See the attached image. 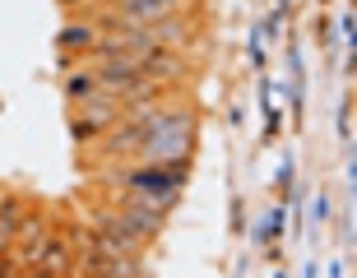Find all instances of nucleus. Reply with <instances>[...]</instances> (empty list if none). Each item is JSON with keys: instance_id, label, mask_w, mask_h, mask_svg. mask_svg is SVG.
I'll use <instances>...</instances> for the list:
<instances>
[{"instance_id": "f257e3e1", "label": "nucleus", "mask_w": 357, "mask_h": 278, "mask_svg": "<svg viewBox=\"0 0 357 278\" xmlns=\"http://www.w3.org/2000/svg\"><path fill=\"white\" fill-rule=\"evenodd\" d=\"M185 134H190V121H185V116H153V121H149V130H144V153H149V158H167V153L181 158Z\"/></svg>"}, {"instance_id": "f03ea898", "label": "nucleus", "mask_w": 357, "mask_h": 278, "mask_svg": "<svg viewBox=\"0 0 357 278\" xmlns=\"http://www.w3.org/2000/svg\"><path fill=\"white\" fill-rule=\"evenodd\" d=\"M126 5V19H139V24H153L162 19V10L172 5V0H121Z\"/></svg>"}, {"instance_id": "7ed1b4c3", "label": "nucleus", "mask_w": 357, "mask_h": 278, "mask_svg": "<svg viewBox=\"0 0 357 278\" xmlns=\"http://www.w3.org/2000/svg\"><path fill=\"white\" fill-rule=\"evenodd\" d=\"M144 33H149L153 47H158V42H176V38H181V19H153Z\"/></svg>"}, {"instance_id": "20e7f679", "label": "nucleus", "mask_w": 357, "mask_h": 278, "mask_svg": "<svg viewBox=\"0 0 357 278\" xmlns=\"http://www.w3.org/2000/svg\"><path fill=\"white\" fill-rule=\"evenodd\" d=\"M14 227H19V204H14V199H5V204H0V246L14 237Z\"/></svg>"}, {"instance_id": "39448f33", "label": "nucleus", "mask_w": 357, "mask_h": 278, "mask_svg": "<svg viewBox=\"0 0 357 278\" xmlns=\"http://www.w3.org/2000/svg\"><path fill=\"white\" fill-rule=\"evenodd\" d=\"M66 93H70V98H89V93H93V79H89V75H70V79H66Z\"/></svg>"}, {"instance_id": "423d86ee", "label": "nucleus", "mask_w": 357, "mask_h": 278, "mask_svg": "<svg viewBox=\"0 0 357 278\" xmlns=\"http://www.w3.org/2000/svg\"><path fill=\"white\" fill-rule=\"evenodd\" d=\"M79 42H93V33H89V28H70V33H66V47H79Z\"/></svg>"}]
</instances>
